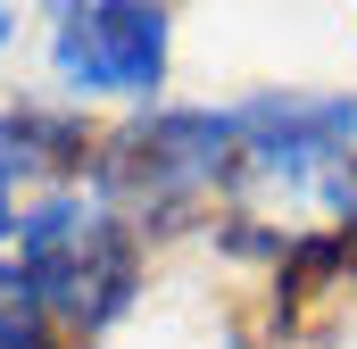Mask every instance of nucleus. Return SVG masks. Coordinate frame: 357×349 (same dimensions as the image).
I'll use <instances>...</instances> for the list:
<instances>
[{
  "label": "nucleus",
  "instance_id": "obj_3",
  "mask_svg": "<svg viewBox=\"0 0 357 349\" xmlns=\"http://www.w3.org/2000/svg\"><path fill=\"white\" fill-rule=\"evenodd\" d=\"M233 125H241V174L316 183L349 167L357 150V91H258L233 100Z\"/></svg>",
  "mask_w": 357,
  "mask_h": 349
},
{
  "label": "nucleus",
  "instance_id": "obj_1",
  "mask_svg": "<svg viewBox=\"0 0 357 349\" xmlns=\"http://www.w3.org/2000/svg\"><path fill=\"white\" fill-rule=\"evenodd\" d=\"M17 274L59 333H108L142 299V225L91 183H50L17 216Z\"/></svg>",
  "mask_w": 357,
  "mask_h": 349
},
{
  "label": "nucleus",
  "instance_id": "obj_5",
  "mask_svg": "<svg viewBox=\"0 0 357 349\" xmlns=\"http://www.w3.org/2000/svg\"><path fill=\"white\" fill-rule=\"evenodd\" d=\"M0 349H67V341H59V325L42 316L33 283L17 274V258H0Z\"/></svg>",
  "mask_w": 357,
  "mask_h": 349
},
{
  "label": "nucleus",
  "instance_id": "obj_2",
  "mask_svg": "<svg viewBox=\"0 0 357 349\" xmlns=\"http://www.w3.org/2000/svg\"><path fill=\"white\" fill-rule=\"evenodd\" d=\"M175 67V17L142 0H75L50 17V75L67 100H125L133 117L158 108Z\"/></svg>",
  "mask_w": 357,
  "mask_h": 349
},
{
  "label": "nucleus",
  "instance_id": "obj_4",
  "mask_svg": "<svg viewBox=\"0 0 357 349\" xmlns=\"http://www.w3.org/2000/svg\"><path fill=\"white\" fill-rule=\"evenodd\" d=\"M91 150H100V133H91L84 108H33V100H17V108H0V242H17V216H25V191L42 183H84Z\"/></svg>",
  "mask_w": 357,
  "mask_h": 349
},
{
  "label": "nucleus",
  "instance_id": "obj_6",
  "mask_svg": "<svg viewBox=\"0 0 357 349\" xmlns=\"http://www.w3.org/2000/svg\"><path fill=\"white\" fill-rule=\"evenodd\" d=\"M8 42H17V8L0 0V50H8Z\"/></svg>",
  "mask_w": 357,
  "mask_h": 349
}]
</instances>
